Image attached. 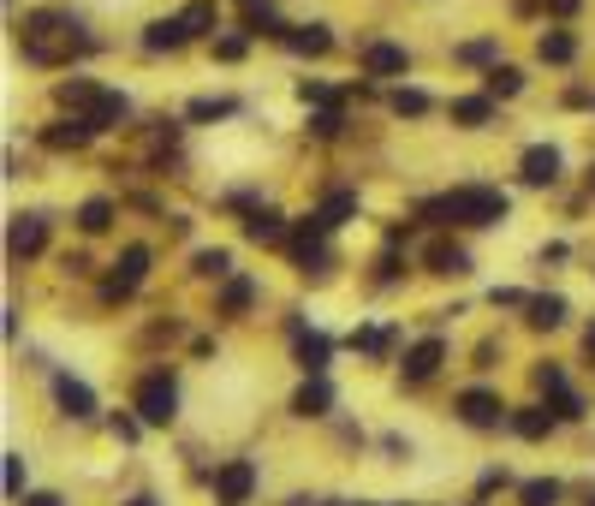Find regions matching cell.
I'll use <instances>...</instances> for the list:
<instances>
[{
  "instance_id": "obj_1",
  "label": "cell",
  "mask_w": 595,
  "mask_h": 506,
  "mask_svg": "<svg viewBox=\"0 0 595 506\" xmlns=\"http://www.w3.org/2000/svg\"><path fill=\"white\" fill-rule=\"evenodd\" d=\"M423 221H435V227H453V221L459 227H494V221H506V197L488 191V185H459V191L423 203Z\"/></svg>"
},
{
  "instance_id": "obj_2",
  "label": "cell",
  "mask_w": 595,
  "mask_h": 506,
  "mask_svg": "<svg viewBox=\"0 0 595 506\" xmlns=\"http://www.w3.org/2000/svg\"><path fill=\"white\" fill-rule=\"evenodd\" d=\"M179 417V387L167 370H155V376L137 381V423H149V429H167Z\"/></svg>"
},
{
  "instance_id": "obj_3",
  "label": "cell",
  "mask_w": 595,
  "mask_h": 506,
  "mask_svg": "<svg viewBox=\"0 0 595 506\" xmlns=\"http://www.w3.org/2000/svg\"><path fill=\"white\" fill-rule=\"evenodd\" d=\"M250 495H256V465H250V459H227V465L215 471V501L244 506Z\"/></svg>"
},
{
  "instance_id": "obj_4",
  "label": "cell",
  "mask_w": 595,
  "mask_h": 506,
  "mask_svg": "<svg viewBox=\"0 0 595 506\" xmlns=\"http://www.w3.org/2000/svg\"><path fill=\"white\" fill-rule=\"evenodd\" d=\"M459 417H465L471 429H500V417H512V411L500 405V393H488V387H465V393H459Z\"/></svg>"
},
{
  "instance_id": "obj_5",
  "label": "cell",
  "mask_w": 595,
  "mask_h": 506,
  "mask_svg": "<svg viewBox=\"0 0 595 506\" xmlns=\"http://www.w3.org/2000/svg\"><path fill=\"white\" fill-rule=\"evenodd\" d=\"M143 274H149V251H143V245H125L114 262V274H108V298H131V292L143 286Z\"/></svg>"
},
{
  "instance_id": "obj_6",
  "label": "cell",
  "mask_w": 595,
  "mask_h": 506,
  "mask_svg": "<svg viewBox=\"0 0 595 506\" xmlns=\"http://www.w3.org/2000/svg\"><path fill=\"white\" fill-rule=\"evenodd\" d=\"M441 358H447V340H441V334H429V340H417V346L405 352V364H399V376H405L411 387H417V381H429L435 370H441Z\"/></svg>"
},
{
  "instance_id": "obj_7",
  "label": "cell",
  "mask_w": 595,
  "mask_h": 506,
  "mask_svg": "<svg viewBox=\"0 0 595 506\" xmlns=\"http://www.w3.org/2000/svg\"><path fill=\"white\" fill-rule=\"evenodd\" d=\"M96 131H102V126H96L90 114H72V120H54V126L42 131V143H48V149H84Z\"/></svg>"
},
{
  "instance_id": "obj_8",
  "label": "cell",
  "mask_w": 595,
  "mask_h": 506,
  "mask_svg": "<svg viewBox=\"0 0 595 506\" xmlns=\"http://www.w3.org/2000/svg\"><path fill=\"white\" fill-rule=\"evenodd\" d=\"M42 245H48V221H42V215H12L6 251H12V256H36Z\"/></svg>"
},
{
  "instance_id": "obj_9",
  "label": "cell",
  "mask_w": 595,
  "mask_h": 506,
  "mask_svg": "<svg viewBox=\"0 0 595 506\" xmlns=\"http://www.w3.org/2000/svg\"><path fill=\"white\" fill-rule=\"evenodd\" d=\"M405 66H411V54H405L399 42H369V48H363V72H369V78H399Z\"/></svg>"
},
{
  "instance_id": "obj_10",
  "label": "cell",
  "mask_w": 595,
  "mask_h": 506,
  "mask_svg": "<svg viewBox=\"0 0 595 506\" xmlns=\"http://www.w3.org/2000/svg\"><path fill=\"white\" fill-rule=\"evenodd\" d=\"M536 387H542V393H548V399L560 405V417H584V399H578V393L566 387V370L542 364V370H536Z\"/></svg>"
},
{
  "instance_id": "obj_11",
  "label": "cell",
  "mask_w": 595,
  "mask_h": 506,
  "mask_svg": "<svg viewBox=\"0 0 595 506\" xmlns=\"http://www.w3.org/2000/svg\"><path fill=\"white\" fill-rule=\"evenodd\" d=\"M518 173H524L530 185H554V179H560V149H554V143H536V149H524Z\"/></svg>"
},
{
  "instance_id": "obj_12",
  "label": "cell",
  "mask_w": 595,
  "mask_h": 506,
  "mask_svg": "<svg viewBox=\"0 0 595 506\" xmlns=\"http://www.w3.org/2000/svg\"><path fill=\"white\" fill-rule=\"evenodd\" d=\"M54 399H60V411H66V417H96V393H90L84 381L54 376Z\"/></svg>"
},
{
  "instance_id": "obj_13",
  "label": "cell",
  "mask_w": 595,
  "mask_h": 506,
  "mask_svg": "<svg viewBox=\"0 0 595 506\" xmlns=\"http://www.w3.org/2000/svg\"><path fill=\"white\" fill-rule=\"evenodd\" d=\"M185 42H191L185 18H155V24L143 30V48H149V54H161V48H185Z\"/></svg>"
},
{
  "instance_id": "obj_14",
  "label": "cell",
  "mask_w": 595,
  "mask_h": 506,
  "mask_svg": "<svg viewBox=\"0 0 595 506\" xmlns=\"http://www.w3.org/2000/svg\"><path fill=\"white\" fill-rule=\"evenodd\" d=\"M244 239H250V245H280V239H286V215H280V209H256V215L244 221Z\"/></svg>"
},
{
  "instance_id": "obj_15",
  "label": "cell",
  "mask_w": 595,
  "mask_h": 506,
  "mask_svg": "<svg viewBox=\"0 0 595 506\" xmlns=\"http://www.w3.org/2000/svg\"><path fill=\"white\" fill-rule=\"evenodd\" d=\"M512 429H518L524 441H548V435H554V411H548V405H518V411H512Z\"/></svg>"
},
{
  "instance_id": "obj_16",
  "label": "cell",
  "mask_w": 595,
  "mask_h": 506,
  "mask_svg": "<svg viewBox=\"0 0 595 506\" xmlns=\"http://www.w3.org/2000/svg\"><path fill=\"white\" fill-rule=\"evenodd\" d=\"M328 405H334V387H328L322 376H310L304 387H298V399H292V411H298V417H322Z\"/></svg>"
},
{
  "instance_id": "obj_17",
  "label": "cell",
  "mask_w": 595,
  "mask_h": 506,
  "mask_svg": "<svg viewBox=\"0 0 595 506\" xmlns=\"http://www.w3.org/2000/svg\"><path fill=\"white\" fill-rule=\"evenodd\" d=\"M328 24H298V30H286V48L292 54H328Z\"/></svg>"
},
{
  "instance_id": "obj_18",
  "label": "cell",
  "mask_w": 595,
  "mask_h": 506,
  "mask_svg": "<svg viewBox=\"0 0 595 506\" xmlns=\"http://www.w3.org/2000/svg\"><path fill=\"white\" fill-rule=\"evenodd\" d=\"M108 90H96L90 78H72V84H60V102L66 108H78V114H96V102H102Z\"/></svg>"
},
{
  "instance_id": "obj_19",
  "label": "cell",
  "mask_w": 595,
  "mask_h": 506,
  "mask_svg": "<svg viewBox=\"0 0 595 506\" xmlns=\"http://www.w3.org/2000/svg\"><path fill=\"white\" fill-rule=\"evenodd\" d=\"M328 352H334V346H328V334H298V364H304L310 376H322V370H328Z\"/></svg>"
},
{
  "instance_id": "obj_20",
  "label": "cell",
  "mask_w": 595,
  "mask_h": 506,
  "mask_svg": "<svg viewBox=\"0 0 595 506\" xmlns=\"http://www.w3.org/2000/svg\"><path fill=\"white\" fill-rule=\"evenodd\" d=\"M453 120L459 126H488L494 120V96H459L453 102Z\"/></svg>"
},
{
  "instance_id": "obj_21",
  "label": "cell",
  "mask_w": 595,
  "mask_h": 506,
  "mask_svg": "<svg viewBox=\"0 0 595 506\" xmlns=\"http://www.w3.org/2000/svg\"><path fill=\"white\" fill-rule=\"evenodd\" d=\"M179 18H185V30H191V36H209V30H221V12H215V0H191Z\"/></svg>"
},
{
  "instance_id": "obj_22",
  "label": "cell",
  "mask_w": 595,
  "mask_h": 506,
  "mask_svg": "<svg viewBox=\"0 0 595 506\" xmlns=\"http://www.w3.org/2000/svg\"><path fill=\"white\" fill-rule=\"evenodd\" d=\"M536 54H542V60H548V66H566V60H572V54H578V42H572V36H566V30H548V36H542V42H536Z\"/></svg>"
},
{
  "instance_id": "obj_23",
  "label": "cell",
  "mask_w": 595,
  "mask_h": 506,
  "mask_svg": "<svg viewBox=\"0 0 595 506\" xmlns=\"http://www.w3.org/2000/svg\"><path fill=\"white\" fill-rule=\"evenodd\" d=\"M530 328H560L566 322V298H530Z\"/></svg>"
},
{
  "instance_id": "obj_24",
  "label": "cell",
  "mask_w": 595,
  "mask_h": 506,
  "mask_svg": "<svg viewBox=\"0 0 595 506\" xmlns=\"http://www.w3.org/2000/svg\"><path fill=\"white\" fill-rule=\"evenodd\" d=\"M465 268H471V256L459 245H429V274H465Z\"/></svg>"
},
{
  "instance_id": "obj_25",
  "label": "cell",
  "mask_w": 595,
  "mask_h": 506,
  "mask_svg": "<svg viewBox=\"0 0 595 506\" xmlns=\"http://www.w3.org/2000/svg\"><path fill=\"white\" fill-rule=\"evenodd\" d=\"M316 215H322V227H346V221L357 215V197H352V191H334V197H328Z\"/></svg>"
},
{
  "instance_id": "obj_26",
  "label": "cell",
  "mask_w": 595,
  "mask_h": 506,
  "mask_svg": "<svg viewBox=\"0 0 595 506\" xmlns=\"http://www.w3.org/2000/svg\"><path fill=\"white\" fill-rule=\"evenodd\" d=\"M108 221H114V203H108V197H90V203L78 209V227H84V233H108Z\"/></svg>"
},
{
  "instance_id": "obj_27",
  "label": "cell",
  "mask_w": 595,
  "mask_h": 506,
  "mask_svg": "<svg viewBox=\"0 0 595 506\" xmlns=\"http://www.w3.org/2000/svg\"><path fill=\"white\" fill-rule=\"evenodd\" d=\"M518 506H560V483H554V477L524 483V489H518Z\"/></svg>"
},
{
  "instance_id": "obj_28",
  "label": "cell",
  "mask_w": 595,
  "mask_h": 506,
  "mask_svg": "<svg viewBox=\"0 0 595 506\" xmlns=\"http://www.w3.org/2000/svg\"><path fill=\"white\" fill-rule=\"evenodd\" d=\"M524 90V72L518 66H494L488 72V96H518Z\"/></svg>"
},
{
  "instance_id": "obj_29",
  "label": "cell",
  "mask_w": 595,
  "mask_h": 506,
  "mask_svg": "<svg viewBox=\"0 0 595 506\" xmlns=\"http://www.w3.org/2000/svg\"><path fill=\"white\" fill-rule=\"evenodd\" d=\"M352 346H357V352H369V358H381V352L393 346V328H357Z\"/></svg>"
},
{
  "instance_id": "obj_30",
  "label": "cell",
  "mask_w": 595,
  "mask_h": 506,
  "mask_svg": "<svg viewBox=\"0 0 595 506\" xmlns=\"http://www.w3.org/2000/svg\"><path fill=\"white\" fill-rule=\"evenodd\" d=\"M250 30H256V36H286V30H280V18H274V6H268V0H262V6H256V0H250Z\"/></svg>"
},
{
  "instance_id": "obj_31",
  "label": "cell",
  "mask_w": 595,
  "mask_h": 506,
  "mask_svg": "<svg viewBox=\"0 0 595 506\" xmlns=\"http://www.w3.org/2000/svg\"><path fill=\"white\" fill-rule=\"evenodd\" d=\"M393 114H411L417 120V114H429V96L423 90H393Z\"/></svg>"
},
{
  "instance_id": "obj_32",
  "label": "cell",
  "mask_w": 595,
  "mask_h": 506,
  "mask_svg": "<svg viewBox=\"0 0 595 506\" xmlns=\"http://www.w3.org/2000/svg\"><path fill=\"white\" fill-rule=\"evenodd\" d=\"M250 298H256V286H250V280H233V286H227V298H221V310L238 316V310H250Z\"/></svg>"
},
{
  "instance_id": "obj_33",
  "label": "cell",
  "mask_w": 595,
  "mask_h": 506,
  "mask_svg": "<svg viewBox=\"0 0 595 506\" xmlns=\"http://www.w3.org/2000/svg\"><path fill=\"white\" fill-rule=\"evenodd\" d=\"M197 274H215V280H221V274H233V256L227 251H203L197 256Z\"/></svg>"
},
{
  "instance_id": "obj_34",
  "label": "cell",
  "mask_w": 595,
  "mask_h": 506,
  "mask_svg": "<svg viewBox=\"0 0 595 506\" xmlns=\"http://www.w3.org/2000/svg\"><path fill=\"white\" fill-rule=\"evenodd\" d=\"M6 495L24 501V459H18V453H6Z\"/></svg>"
},
{
  "instance_id": "obj_35",
  "label": "cell",
  "mask_w": 595,
  "mask_h": 506,
  "mask_svg": "<svg viewBox=\"0 0 595 506\" xmlns=\"http://www.w3.org/2000/svg\"><path fill=\"white\" fill-rule=\"evenodd\" d=\"M221 114H233V102H197L191 108V120H221Z\"/></svg>"
},
{
  "instance_id": "obj_36",
  "label": "cell",
  "mask_w": 595,
  "mask_h": 506,
  "mask_svg": "<svg viewBox=\"0 0 595 506\" xmlns=\"http://www.w3.org/2000/svg\"><path fill=\"white\" fill-rule=\"evenodd\" d=\"M215 54H221V60H238V54H244V36H221Z\"/></svg>"
},
{
  "instance_id": "obj_37",
  "label": "cell",
  "mask_w": 595,
  "mask_h": 506,
  "mask_svg": "<svg viewBox=\"0 0 595 506\" xmlns=\"http://www.w3.org/2000/svg\"><path fill=\"white\" fill-rule=\"evenodd\" d=\"M488 54H494V42H465L459 48V60H488Z\"/></svg>"
},
{
  "instance_id": "obj_38",
  "label": "cell",
  "mask_w": 595,
  "mask_h": 506,
  "mask_svg": "<svg viewBox=\"0 0 595 506\" xmlns=\"http://www.w3.org/2000/svg\"><path fill=\"white\" fill-rule=\"evenodd\" d=\"M578 6H584V0H548V12H560V18H572Z\"/></svg>"
},
{
  "instance_id": "obj_39",
  "label": "cell",
  "mask_w": 595,
  "mask_h": 506,
  "mask_svg": "<svg viewBox=\"0 0 595 506\" xmlns=\"http://www.w3.org/2000/svg\"><path fill=\"white\" fill-rule=\"evenodd\" d=\"M18 506H60V501H54V495H24Z\"/></svg>"
},
{
  "instance_id": "obj_40",
  "label": "cell",
  "mask_w": 595,
  "mask_h": 506,
  "mask_svg": "<svg viewBox=\"0 0 595 506\" xmlns=\"http://www.w3.org/2000/svg\"><path fill=\"white\" fill-rule=\"evenodd\" d=\"M584 346H590V358H595V328H590V334H584Z\"/></svg>"
},
{
  "instance_id": "obj_41",
  "label": "cell",
  "mask_w": 595,
  "mask_h": 506,
  "mask_svg": "<svg viewBox=\"0 0 595 506\" xmlns=\"http://www.w3.org/2000/svg\"><path fill=\"white\" fill-rule=\"evenodd\" d=\"M125 506H155V501H149V495H137V501H125Z\"/></svg>"
},
{
  "instance_id": "obj_42",
  "label": "cell",
  "mask_w": 595,
  "mask_h": 506,
  "mask_svg": "<svg viewBox=\"0 0 595 506\" xmlns=\"http://www.w3.org/2000/svg\"><path fill=\"white\" fill-rule=\"evenodd\" d=\"M590 191H595V167H590Z\"/></svg>"
},
{
  "instance_id": "obj_43",
  "label": "cell",
  "mask_w": 595,
  "mask_h": 506,
  "mask_svg": "<svg viewBox=\"0 0 595 506\" xmlns=\"http://www.w3.org/2000/svg\"><path fill=\"white\" fill-rule=\"evenodd\" d=\"M590 506H595V489H590Z\"/></svg>"
},
{
  "instance_id": "obj_44",
  "label": "cell",
  "mask_w": 595,
  "mask_h": 506,
  "mask_svg": "<svg viewBox=\"0 0 595 506\" xmlns=\"http://www.w3.org/2000/svg\"><path fill=\"white\" fill-rule=\"evenodd\" d=\"M357 506H363V501H357Z\"/></svg>"
}]
</instances>
